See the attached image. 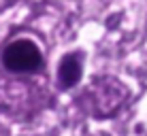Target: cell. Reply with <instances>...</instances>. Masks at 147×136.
Returning a JSON list of instances; mask_svg holds the SVG:
<instances>
[{"instance_id": "2", "label": "cell", "mask_w": 147, "mask_h": 136, "mask_svg": "<svg viewBox=\"0 0 147 136\" xmlns=\"http://www.w3.org/2000/svg\"><path fill=\"white\" fill-rule=\"evenodd\" d=\"M81 77H83V62H81V55L77 51L66 53L58 64V85L62 89H70L75 87Z\"/></svg>"}, {"instance_id": "1", "label": "cell", "mask_w": 147, "mask_h": 136, "mask_svg": "<svg viewBox=\"0 0 147 136\" xmlns=\"http://www.w3.org/2000/svg\"><path fill=\"white\" fill-rule=\"evenodd\" d=\"M2 66L13 74H30L43 66V53L32 38H15L2 51Z\"/></svg>"}]
</instances>
